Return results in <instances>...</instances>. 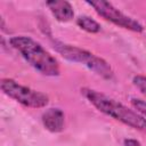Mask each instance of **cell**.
Segmentation results:
<instances>
[{"label":"cell","mask_w":146,"mask_h":146,"mask_svg":"<svg viewBox=\"0 0 146 146\" xmlns=\"http://www.w3.org/2000/svg\"><path fill=\"white\" fill-rule=\"evenodd\" d=\"M124 146H141V145L136 139H125L124 140Z\"/></svg>","instance_id":"8fae6325"},{"label":"cell","mask_w":146,"mask_h":146,"mask_svg":"<svg viewBox=\"0 0 146 146\" xmlns=\"http://www.w3.org/2000/svg\"><path fill=\"white\" fill-rule=\"evenodd\" d=\"M83 96L102 113L106 114L107 116H111L133 129L146 131V119L140 115L138 112L132 111L124 106L123 104L119 103L117 100L98 92L96 90L83 88L81 89Z\"/></svg>","instance_id":"7a4b0ae2"},{"label":"cell","mask_w":146,"mask_h":146,"mask_svg":"<svg viewBox=\"0 0 146 146\" xmlns=\"http://www.w3.org/2000/svg\"><path fill=\"white\" fill-rule=\"evenodd\" d=\"M1 90L7 96H9L10 98L15 99L16 102L26 107L41 108L48 105L49 103V97L46 94L22 86L13 79H2Z\"/></svg>","instance_id":"277c9868"},{"label":"cell","mask_w":146,"mask_h":146,"mask_svg":"<svg viewBox=\"0 0 146 146\" xmlns=\"http://www.w3.org/2000/svg\"><path fill=\"white\" fill-rule=\"evenodd\" d=\"M87 3L89 6H91L99 16H102L106 21H110L111 23H113L116 26L130 30L132 32H138V33L144 31L143 25L138 21L123 14L121 10H119L116 7H114L108 1H103V0L87 1Z\"/></svg>","instance_id":"5b68a950"},{"label":"cell","mask_w":146,"mask_h":146,"mask_svg":"<svg viewBox=\"0 0 146 146\" xmlns=\"http://www.w3.org/2000/svg\"><path fill=\"white\" fill-rule=\"evenodd\" d=\"M54 48L66 59L74 62V63H80L82 65H84L86 67H88L90 71H92L95 74L104 78V79H112L113 78V70L110 66V64L96 56L95 54L79 48L76 46H72V44H66L63 42H55L54 43Z\"/></svg>","instance_id":"3957f363"},{"label":"cell","mask_w":146,"mask_h":146,"mask_svg":"<svg viewBox=\"0 0 146 146\" xmlns=\"http://www.w3.org/2000/svg\"><path fill=\"white\" fill-rule=\"evenodd\" d=\"M131 104H132V106L137 110V112L146 119V102H145V100H141V99L132 98V99H131Z\"/></svg>","instance_id":"30bf717a"},{"label":"cell","mask_w":146,"mask_h":146,"mask_svg":"<svg viewBox=\"0 0 146 146\" xmlns=\"http://www.w3.org/2000/svg\"><path fill=\"white\" fill-rule=\"evenodd\" d=\"M76 24L82 30H84L86 32H89V33H98L100 31L99 23L88 16H80L76 19Z\"/></svg>","instance_id":"ba28073f"},{"label":"cell","mask_w":146,"mask_h":146,"mask_svg":"<svg viewBox=\"0 0 146 146\" xmlns=\"http://www.w3.org/2000/svg\"><path fill=\"white\" fill-rule=\"evenodd\" d=\"M47 7L51 11L52 16L58 21V22H68L73 18L74 11L70 2L67 1H48Z\"/></svg>","instance_id":"52a82bcc"},{"label":"cell","mask_w":146,"mask_h":146,"mask_svg":"<svg viewBox=\"0 0 146 146\" xmlns=\"http://www.w3.org/2000/svg\"><path fill=\"white\" fill-rule=\"evenodd\" d=\"M132 83L133 86L146 96V76L145 75H136L132 79Z\"/></svg>","instance_id":"9c48e42d"},{"label":"cell","mask_w":146,"mask_h":146,"mask_svg":"<svg viewBox=\"0 0 146 146\" xmlns=\"http://www.w3.org/2000/svg\"><path fill=\"white\" fill-rule=\"evenodd\" d=\"M42 123L50 132H60L64 129L65 115L60 108H49L42 114Z\"/></svg>","instance_id":"8992f818"},{"label":"cell","mask_w":146,"mask_h":146,"mask_svg":"<svg viewBox=\"0 0 146 146\" xmlns=\"http://www.w3.org/2000/svg\"><path fill=\"white\" fill-rule=\"evenodd\" d=\"M13 48H15L22 57L38 72L47 76H58L60 73L57 59L46 50L38 41L30 36L17 35L9 40Z\"/></svg>","instance_id":"6da1fadb"}]
</instances>
